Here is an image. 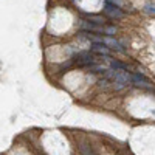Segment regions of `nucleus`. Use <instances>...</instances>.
Segmentation results:
<instances>
[{"label": "nucleus", "instance_id": "nucleus-1", "mask_svg": "<svg viewBox=\"0 0 155 155\" xmlns=\"http://www.w3.org/2000/svg\"><path fill=\"white\" fill-rule=\"evenodd\" d=\"M104 12H106V16H109L112 19H123L124 17V11L121 9V6L109 2V0L104 5Z\"/></svg>", "mask_w": 155, "mask_h": 155}, {"label": "nucleus", "instance_id": "nucleus-2", "mask_svg": "<svg viewBox=\"0 0 155 155\" xmlns=\"http://www.w3.org/2000/svg\"><path fill=\"white\" fill-rule=\"evenodd\" d=\"M74 58H76L78 65H79V67H88V65H92V64L96 62L93 54H90L88 51H81V53H78Z\"/></svg>", "mask_w": 155, "mask_h": 155}, {"label": "nucleus", "instance_id": "nucleus-3", "mask_svg": "<svg viewBox=\"0 0 155 155\" xmlns=\"http://www.w3.org/2000/svg\"><path fill=\"white\" fill-rule=\"evenodd\" d=\"M130 82L132 84H135V85H138V87H146V88H152L153 90V87L150 85V82H149V79L144 76V74H141V73H134V74H130Z\"/></svg>", "mask_w": 155, "mask_h": 155}, {"label": "nucleus", "instance_id": "nucleus-4", "mask_svg": "<svg viewBox=\"0 0 155 155\" xmlns=\"http://www.w3.org/2000/svg\"><path fill=\"white\" fill-rule=\"evenodd\" d=\"M101 44H104L106 47L115 50V51H120V53H126V50L123 48V45L116 41V39H113L112 36H106V37H101Z\"/></svg>", "mask_w": 155, "mask_h": 155}, {"label": "nucleus", "instance_id": "nucleus-5", "mask_svg": "<svg viewBox=\"0 0 155 155\" xmlns=\"http://www.w3.org/2000/svg\"><path fill=\"white\" fill-rule=\"evenodd\" d=\"M92 53L102 54V56H109V54H110V48H109V47H106L104 44L95 42V44L92 45Z\"/></svg>", "mask_w": 155, "mask_h": 155}, {"label": "nucleus", "instance_id": "nucleus-6", "mask_svg": "<svg viewBox=\"0 0 155 155\" xmlns=\"http://www.w3.org/2000/svg\"><path fill=\"white\" fill-rule=\"evenodd\" d=\"M109 61H110L112 70H116V71H127V65H126V64H123V62H120V61H113V59H110V58H109Z\"/></svg>", "mask_w": 155, "mask_h": 155}, {"label": "nucleus", "instance_id": "nucleus-7", "mask_svg": "<svg viewBox=\"0 0 155 155\" xmlns=\"http://www.w3.org/2000/svg\"><path fill=\"white\" fill-rule=\"evenodd\" d=\"M87 17H88V20H90V22L98 23V25H104V22H106L102 16H93V14H88Z\"/></svg>", "mask_w": 155, "mask_h": 155}, {"label": "nucleus", "instance_id": "nucleus-8", "mask_svg": "<svg viewBox=\"0 0 155 155\" xmlns=\"http://www.w3.org/2000/svg\"><path fill=\"white\" fill-rule=\"evenodd\" d=\"M79 150H81V155H95L93 150H92V147H90L88 144H82L79 147Z\"/></svg>", "mask_w": 155, "mask_h": 155}, {"label": "nucleus", "instance_id": "nucleus-9", "mask_svg": "<svg viewBox=\"0 0 155 155\" xmlns=\"http://www.w3.org/2000/svg\"><path fill=\"white\" fill-rule=\"evenodd\" d=\"M146 12H147V14H152L153 16V12H155V6H153V3H149V5H146Z\"/></svg>", "mask_w": 155, "mask_h": 155}, {"label": "nucleus", "instance_id": "nucleus-10", "mask_svg": "<svg viewBox=\"0 0 155 155\" xmlns=\"http://www.w3.org/2000/svg\"><path fill=\"white\" fill-rule=\"evenodd\" d=\"M98 84H99V87H102V88L106 90V88H109V84H110V82H109V79H106V78H104V79H101Z\"/></svg>", "mask_w": 155, "mask_h": 155}]
</instances>
